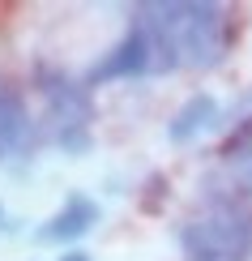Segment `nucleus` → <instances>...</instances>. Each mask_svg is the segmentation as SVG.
I'll list each match as a JSON object with an SVG mask.
<instances>
[{"mask_svg":"<svg viewBox=\"0 0 252 261\" xmlns=\"http://www.w3.org/2000/svg\"><path fill=\"white\" fill-rule=\"evenodd\" d=\"M231 184L239 193H252V150L239 154V159H231Z\"/></svg>","mask_w":252,"mask_h":261,"instance_id":"10","label":"nucleus"},{"mask_svg":"<svg viewBox=\"0 0 252 261\" xmlns=\"http://www.w3.org/2000/svg\"><path fill=\"white\" fill-rule=\"evenodd\" d=\"M231 17L214 0H171V39L180 64L188 69H214L231 51Z\"/></svg>","mask_w":252,"mask_h":261,"instance_id":"1","label":"nucleus"},{"mask_svg":"<svg viewBox=\"0 0 252 261\" xmlns=\"http://www.w3.org/2000/svg\"><path fill=\"white\" fill-rule=\"evenodd\" d=\"M0 227H5V205H0Z\"/></svg>","mask_w":252,"mask_h":261,"instance_id":"13","label":"nucleus"},{"mask_svg":"<svg viewBox=\"0 0 252 261\" xmlns=\"http://www.w3.org/2000/svg\"><path fill=\"white\" fill-rule=\"evenodd\" d=\"M154 69V51H150V39L133 26L124 39L107 51L103 60L86 73V86H103V82H120V77H137V73Z\"/></svg>","mask_w":252,"mask_h":261,"instance_id":"3","label":"nucleus"},{"mask_svg":"<svg viewBox=\"0 0 252 261\" xmlns=\"http://www.w3.org/2000/svg\"><path fill=\"white\" fill-rule=\"evenodd\" d=\"M39 90H43V99H47V112L60 120V128H86L90 124L94 99H90V90H86L81 82H69V77H60V73L43 69L39 73Z\"/></svg>","mask_w":252,"mask_h":261,"instance_id":"4","label":"nucleus"},{"mask_svg":"<svg viewBox=\"0 0 252 261\" xmlns=\"http://www.w3.org/2000/svg\"><path fill=\"white\" fill-rule=\"evenodd\" d=\"M214 124H218V99H214V94H205V90H197V94H188V99L180 103V112L171 116L167 137L184 146V141L201 137L205 128H214Z\"/></svg>","mask_w":252,"mask_h":261,"instance_id":"6","label":"nucleus"},{"mask_svg":"<svg viewBox=\"0 0 252 261\" xmlns=\"http://www.w3.org/2000/svg\"><path fill=\"white\" fill-rule=\"evenodd\" d=\"M201 227L210 231V240L231 261H244L252 253V210H244L235 197L210 201V210L201 214Z\"/></svg>","mask_w":252,"mask_h":261,"instance_id":"2","label":"nucleus"},{"mask_svg":"<svg viewBox=\"0 0 252 261\" xmlns=\"http://www.w3.org/2000/svg\"><path fill=\"white\" fill-rule=\"evenodd\" d=\"M180 248H184V261H231L210 240V231L201 227V219H192V223H184L180 227Z\"/></svg>","mask_w":252,"mask_h":261,"instance_id":"8","label":"nucleus"},{"mask_svg":"<svg viewBox=\"0 0 252 261\" xmlns=\"http://www.w3.org/2000/svg\"><path fill=\"white\" fill-rule=\"evenodd\" d=\"M94 223H98V205L90 197H81V193H73V197L64 201V210H56L35 231V240H43V244H73V240H81Z\"/></svg>","mask_w":252,"mask_h":261,"instance_id":"5","label":"nucleus"},{"mask_svg":"<svg viewBox=\"0 0 252 261\" xmlns=\"http://www.w3.org/2000/svg\"><path fill=\"white\" fill-rule=\"evenodd\" d=\"M60 261H90V253H81V248H69V253H64Z\"/></svg>","mask_w":252,"mask_h":261,"instance_id":"12","label":"nucleus"},{"mask_svg":"<svg viewBox=\"0 0 252 261\" xmlns=\"http://www.w3.org/2000/svg\"><path fill=\"white\" fill-rule=\"evenodd\" d=\"M26 128H30L26 103H21L13 90H0V159H9L21 141H26Z\"/></svg>","mask_w":252,"mask_h":261,"instance_id":"7","label":"nucleus"},{"mask_svg":"<svg viewBox=\"0 0 252 261\" xmlns=\"http://www.w3.org/2000/svg\"><path fill=\"white\" fill-rule=\"evenodd\" d=\"M60 146L69 150V154H86V150H90V133H86V128H60Z\"/></svg>","mask_w":252,"mask_h":261,"instance_id":"11","label":"nucleus"},{"mask_svg":"<svg viewBox=\"0 0 252 261\" xmlns=\"http://www.w3.org/2000/svg\"><path fill=\"white\" fill-rule=\"evenodd\" d=\"M248 150H252V116H248V120H244L231 137L222 141V159L231 163V159H239V154H248Z\"/></svg>","mask_w":252,"mask_h":261,"instance_id":"9","label":"nucleus"}]
</instances>
